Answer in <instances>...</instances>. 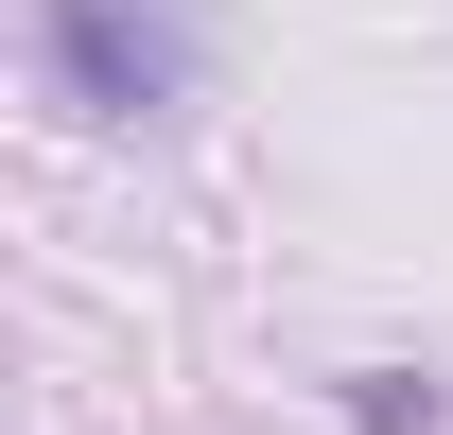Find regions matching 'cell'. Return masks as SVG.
<instances>
[{
    "label": "cell",
    "mask_w": 453,
    "mask_h": 435,
    "mask_svg": "<svg viewBox=\"0 0 453 435\" xmlns=\"http://www.w3.org/2000/svg\"><path fill=\"white\" fill-rule=\"evenodd\" d=\"M53 53L88 105H174V18H140V0H53Z\"/></svg>",
    "instance_id": "6da1fadb"
}]
</instances>
